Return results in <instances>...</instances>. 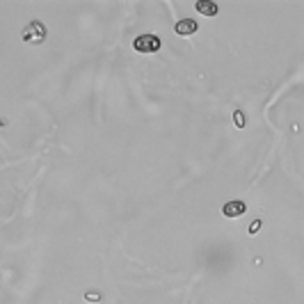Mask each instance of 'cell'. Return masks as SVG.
<instances>
[{"label": "cell", "mask_w": 304, "mask_h": 304, "mask_svg": "<svg viewBox=\"0 0 304 304\" xmlns=\"http://www.w3.org/2000/svg\"><path fill=\"white\" fill-rule=\"evenodd\" d=\"M85 300H87V302H101V293H99V291L85 293Z\"/></svg>", "instance_id": "7"}, {"label": "cell", "mask_w": 304, "mask_h": 304, "mask_svg": "<svg viewBox=\"0 0 304 304\" xmlns=\"http://www.w3.org/2000/svg\"><path fill=\"white\" fill-rule=\"evenodd\" d=\"M174 30H176L179 37H190V34H194L199 30V26H197L194 18H181V21L174 26Z\"/></svg>", "instance_id": "4"}, {"label": "cell", "mask_w": 304, "mask_h": 304, "mask_svg": "<svg viewBox=\"0 0 304 304\" xmlns=\"http://www.w3.org/2000/svg\"><path fill=\"white\" fill-rule=\"evenodd\" d=\"M160 46H163V44H160L158 34H140V37H135V41H133V48L137 53H142V55L158 53Z\"/></svg>", "instance_id": "1"}, {"label": "cell", "mask_w": 304, "mask_h": 304, "mask_svg": "<svg viewBox=\"0 0 304 304\" xmlns=\"http://www.w3.org/2000/svg\"><path fill=\"white\" fill-rule=\"evenodd\" d=\"M233 124H236V128H245V124H247V117H245L243 110L233 112Z\"/></svg>", "instance_id": "6"}, {"label": "cell", "mask_w": 304, "mask_h": 304, "mask_svg": "<svg viewBox=\"0 0 304 304\" xmlns=\"http://www.w3.org/2000/svg\"><path fill=\"white\" fill-rule=\"evenodd\" d=\"M261 227H263L261 220H254V222L249 224V233H252V236H254V233H258V231H261Z\"/></svg>", "instance_id": "8"}, {"label": "cell", "mask_w": 304, "mask_h": 304, "mask_svg": "<svg viewBox=\"0 0 304 304\" xmlns=\"http://www.w3.org/2000/svg\"><path fill=\"white\" fill-rule=\"evenodd\" d=\"M23 41H30V44H41L44 39H46V28H44V23L39 21H30L28 23V28L23 30Z\"/></svg>", "instance_id": "2"}, {"label": "cell", "mask_w": 304, "mask_h": 304, "mask_svg": "<svg viewBox=\"0 0 304 304\" xmlns=\"http://www.w3.org/2000/svg\"><path fill=\"white\" fill-rule=\"evenodd\" d=\"M245 213H247V204L240 202V199H231V202H227L222 206V215L224 218H229V220H236Z\"/></svg>", "instance_id": "3"}, {"label": "cell", "mask_w": 304, "mask_h": 304, "mask_svg": "<svg viewBox=\"0 0 304 304\" xmlns=\"http://www.w3.org/2000/svg\"><path fill=\"white\" fill-rule=\"evenodd\" d=\"M194 9H197L202 16H208V18H215L220 12V7L215 3H210V0H199V3L194 5Z\"/></svg>", "instance_id": "5"}]
</instances>
